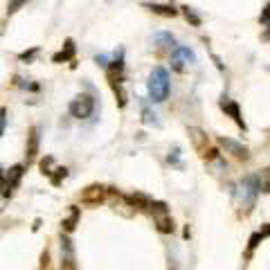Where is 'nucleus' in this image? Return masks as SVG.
Instances as JSON below:
<instances>
[{
  "label": "nucleus",
  "instance_id": "nucleus-26",
  "mask_svg": "<svg viewBox=\"0 0 270 270\" xmlns=\"http://www.w3.org/2000/svg\"><path fill=\"white\" fill-rule=\"evenodd\" d=\"M38 266L41 268H50V252H47V250H43V254H41V263H38Z\"/></svg>",
  "mask_w": 270,
  "mask_h": 270
},
{
  "label": "nucleus",
  "instance_id": "nucleus-7",
  "mask_svg": "<svg viewBox=\"0 0 270 270\" xmlns=\"http://www.w3.org/2000/svg\"><path fill=\"white\" fill-rule=\"evenodd\" d=\"M61 270H79L77 268V257L72 241L68 239L65 232H61Z\"/></svg>",
  "mask_w": 270,
  "mask_h": 270
},
{
  "label": "nucleus",
  "instance_id": "nucleus-23",
  "mask_svg": "<svg viewBox=\"0 0 270 270\" xmlns=\"http://www.w3.org/2000/svg\"><path fill=\"white\" fill-rule=\"evenodd\" d=\"M259 180H261V191L270 194V169H266V171H263V176L259 178Z\"/></svg>",
  "mask_w": 270,
  "mask_h": 270
},
{
  "label": "nucleus",
  "instance_id": "nucleus-1",
  "mask_svg": "<svg viewBox=\"0 0 270 270\" xmlns=\"http://www.w3.org/2000/svg\"><path fill=\"white\" fill-rule=\"evenodd\" d=\"M147 86H149V97L153 101H165L169 97V72L160 65L153 68Z\"/></svg>",
  "mask_w": 270,
  "mask_h": 270
},
{
  "label": "nucleus",
  "instance_id": "nucleus-22",
  "mask_svg": "<svg viewBox=\"0 0 270 270\" xmlns=\"http://www.w3.org/2000/svg\"><path fill=\"white\" fill-rule=\"evenodd\" d=\"M259 23H261V25H266L268 30H270V3L266 5V7H263L261 16H259Z\"/></svg>",
  "mask_w": 270,
  "mask_h": 270
},
{
  "label": "nucleus",
  "instance_id": "nucleus-28",
  "mask_svg": "<svg viewBox=\"0 0 270 270\" xmlns=\"http://www.w3.org/2000/svg\"><path fill=\"white\" fill-rule=\"evenodd\" d=\"M36 52H38V50H36V47H34V50H30V52H23V54H21V61H30V59H32V56H34V54H36Z\"/></svg>",
  "mask_w": 270,
  "mask_h": 270
},
{
  "label": "nucleus",
  "instance_id": "nucleus-10",
  "mask_svg": "<svg viewBox=\"0 0 270 270\" xmlns=\"http://www.w3.org/2000/svg\"><path fill=\"white\" fill-rule=\"evenodd\" d=\"M221 108H223L225 115H230V117L234 119V124H236L239 128H243V131L248 128V126H245V122H243V117H241V108H239V104H236V101L223 99V101H221Z\"/></svg>",
  "mask_w": 270,
  "mask_h": 270
},
{
  "label": "nucleus",
  "instance_id": "nucleus-27",
  "mask_svg": "<svg viewBox=\"0 0 270 270\" xmlns=\"http://www.w3.org/2000/svg\"><path fill=\"white\" fill-rule=\"evenodd\" d=\"M178 156H180V149H173V153H171V156H169V162H171V165H178V167H180V162H178Z\"/></svg>",
  "mask_w": 270,
  "mask_h": 270
},
{
  "label": "nucleus",
  "instance_id": "nucleus-14",
  "mask_svg": "<svg viewBox=\"0 0 270 270\" xmlns=\"http://www.w3.org/2000/svg\"><path fill=\"white\" fill-rule=\"evenodd\" d=\"M77 223H79V207H70V216L61 221V232L72 234L77 228Z\"/></svg>",
  "mask_w": 270,
  "mask_h": 270
},
{
  "label": "nucleus",
  "instance_id": "nucleus-3",
  "mask_svg": "<svg viewBox=\"0 0 270 270\" xmlns=\"http://www.w3.org/2000/svg\"><path fill=\"white\" fill-rule=\"evenodd\" d=\"M149 214L153 216V223H156L158 232L160 234H171L176 230L173 225V219H171V212H169V205L162 200H153L151 207H149Z\"/></svg>",
  "mask_w": 270,
  "mask_h": 270
},
{
  "label": "nucleus",
  "instance_id": "nucleus-9",
  "mask_svg": "<svg viewBox=\"0 0 270 270\" xmlns=\"http://www.w3.org/2000/svg\"><path fill=\"white\" fill-rule=\"evenodd\" d=\"M38 144H41V135H38V126H32L27 133V147H25V167H30L38 156Z\"/></svg>",
  "mask_w": 270,
  "mask_h": 270
},
{
  "label": "nucleus",
  "instance_id": "nucleus-8",
  "mask_svg": "<svg viewBox=\"0 0 270 270\" xmlns=\"http://www.w3.org/2000/svg\"><path fill=\"white\" fill-rule=\"evenodd\" d=\"M194 61H196V56H194V52H191L189 47H185V45L173 47L171 63H173V70H176V72H182V70H185V65H191Z\"/></svg>",
  "mask_w": 270,
  "mask_h": 270
},
{
  "label": "nucleus",
  "instance_id": "nucleus-2",
  "mask_svg": "<svg viewBox=\"0 0 270 270\" xmlns=\"http://www.w3.org/2000/svg\"><path fill=\"white\" fill-rule=\"evenodd\" d=\"M189 140H191V147H194V151L198 153L202 160L212 162L219 158V151H216L214 147H210V138H207V133L202 131L198 126H189Z\"/></svg>",
  "mask_w": 270,
  "mask_h": 270
},
{
  "label": "nucleus",
  "instance_id": "nucleus-4",
  "mask_svg": "<svg viewBox=\"0 0 270 270\" xmlns=\"http://www.w3.org/2000/svg\"><path fill=\"white\" fill-rule=\"evenodd\" d=\"M110 194H113V187H106V185H99V182H95V185H88L84 191H81L79 200H81V205L99 207L101 202L108 200Z\"/></svg>",
  "mask_w": 270,
  "mask_h": 270
},
{
  "label": "nucleus",
  "instance_id": "nucleus-5",
  "mask_svg": "<svg viewBox=\"0 0 270 270\" xmlns=\"http://www.w3.org/2000/svg\"><path fill=\"white\" fill-rule=\"evenodd\" d=\"M25 169H27L25 165H14V167H9L7 171L0 173V180H3V198H9V196L14 194V189L18 187Z\"/></svg>",
  "mask_w": 270,
  "mask_h": 270
},
{
  "label": "nucleus",
  "instance_id": "nucleus-29",
  "mask_svg": "<svg viewBox=\"0 0 270 270\" xmlns=\"http://www.w3.org/2000/svg\"><path fill=\"white\" fill-rule=\"evenodd\" d=\"M261 236H263V239H266V236H270V223H266V225L261 228Z\"/></svg>",
  "mask_w": 270,
  "mask_h": 270
},
{
  "label": "nucleus",
  "instance_id": "nucleus-20",
  "mask_svg": "<svg viewBox=\"0 0 270 270\" xmlns=\"http://www.w3.org/2000/svg\"><path fill=\"white\" fill-rule=\"evenodd\" d=\"M182 14H185L187 23H191V25H194V27H198V25H200V18L194 14V9H189V7H182Z\"/></svg>",
  "mask_w": 270,
  "mask_h": 270
},
{
  "label": "nucleus",
  "instance_id": "nucleus-19",
  "mask_svg": "<svg viewBox=\"0 0 270 270\" xmlns=\"http://www.w3.org/2000/svg\"><path fill=\"white\" fill-rule=\"evenodd\" d=\"M30 0H9L7 3V16H12V14H16L18 9L23 7V5H27Z\"/></svg>",
  "mask_w": 270,
  "mask_h": 270
},
{
  "label": "nucleus",
  "instance_id": "nucleus-16",
  "mask_svg": "<svg viewBox=\"0 0 270 270\" xmlns=\"http://www.w3.org/2000/svg\"><path fill=\"white\" fill-rule=\"evenodd\" d=\"M144 7H147L149 12L158 14V16H165V18H173V16H178V9H173L171 5H144Z\"/></svg>",
  "mask_w": 270,
  "mask_h": 270
},
{
  "label": "nucleus",
  "instance_id": "nucleus-18",
  "mask_svg": "<svg viewBox=\"0 0 270 270\" xmlns=\"http://www.w3.org/2000/svg\"><path fill=\"white\" fill-rule=\"evenodd\" d=\"M65 176H68V169H65V167H56L54 171H52V176H50V182H52L54 187H59L61 180H63Z\"/></svg>",
  "mask_w": 270,
  "mask_h": 270
},
{
  "label": "nucleus",
  "instance_id": "nucleus-15",
  "mask_svg": "<svg viewBox=\"0 0 270 270\" xmlns=\"http://www.w3.org/2000/svg\"><path fill=\"white\" fill-rule=\"evenodd\" d=\"M219 142L223 144V147H228L230 151H232L234 156L239 158V160H248V158H250V156H248V149H245V147H241V144H236V142H232V140H225V138H221Z\"/></svg>",
  "mask_w": 270,
  "mask_h": 270
},
{
  "label": "nucleus",
  "instance_id": "nucleus-13",
  "mask_svg": "<svg viewBox=\"0 0 270 270\" xmlns=\"http://www.w3.org/2000/svg\"><path fill=\"white\" fill-rule=\"evenodd\" d=\"M72 59H75V41H72V38H65L61 52H56V54L52 56V61H54V63H61V61H72Z\"/></svg>",
  "mask_w": 270,
  "mask_h": 270
},
{
  "label": "nucleus",
  "instance_id": "nucleus-12",
  "mask_svg": "<svg viewBox=\"0 0 270 270\" xmlns=\"http://www.w3.org/2000/svg\"><path fill=\"white\" fill-rule=\"evenodd\" d=\"M106 79H108V84H122L124 81V63L122 61H113L108 68H106Z\"/></svg>",
  "mask_w": 270,
  "mask_h": 270
},
{
  "label": "nucleus",
  "instance_id": "nucleus-11",
  "mask_svg": "<svg viewBox=\"0 0 270 270\" xmlns=\"http://www.w3.org/2000/svg\"><path fill=\"white\" fill-rule=\"evenodd\" d=\"M122 198L128 207H133V210H138V212H144V210L149 212V207H151V202H153L144 194H126V196H122Z\"/></svg>",
  "mask_w": 270,
  "mask_h": 270
},
{
  "label": "nucleus",
  "instance_id": "nucleus-17",
  "mask_svg": "<svg viewBox=\"0 0 270 270\" xmlns=\"http://www.w3.org/2000/svg\"><path fill=\"white\" fill-rule=\"evenodd\" d=\"M259 241H263L261 232H252V234H250V239H248V248H245V252H243V257H245V259H250V257H252V252H254V250H257Z\"/></svg>",
  "mask_w": 270,
  "mask_h": 270
},
{
  "label": "nucleus",
  "instance_id": "nucleus-25",
  "mask_svg": "<svg viewBox=\"0 0 270 270\" xmlns=\"http://www.w3.org/2000/svg\"><path fill=\"white\" fill-rule=\"evenodd\" d=\"M5 131H7V108L0 110V133L5 135Z\"/></svg>",
  "mask_w": 270,
  "mask_h": 270
},
{
  "label": "nucleus",
  "instance_id": "nucleus-6",
  "mask_svg": "<svg viewBox=\"0 0 270 270\" xmlns=\"http://www.w3.org/2000/svg\"><path fill=\"white\" fill-rule=\"evenodd\" d=\"M68 110H70V115L75 119H88L95 110V101L90 95H77V97L70 101V108Z\"/></svg>",
  "mask_w": 270,
  "mask_h": 270
},
{
  "label": "nucleus",
  "instance_id": "nucleus-24",
  "mask_svg": "<svg viewBox=\"0 0 270 270\" xmlns=\"http://www.w3.org/2000/svg\"><path fill=\"white\" fill-rule=\"evenodd\" d=\"M142 122H144V124H158V122H156V115H153L151 110H147V108L142 110Z\"/></svg>",
  "mask_w": 270,
  "mask_h": 270
},
{
  "label": "nucleus",
  "instance_id": "nucleus-21",
  "mask_svg": "<svg viewBox=\"0 0 270 270\" xmlns=\"http://www.w3.org/2000/svg\"><path fill=\"white\" fill-rule=\"evenodd\" d=\"M52 165H54V160H52L50 156L43 158V160H41V173H43V176H47V178L52 176Z\"/></svg>",
  "mask_w": 270,
  "mask_h": 270
}]
</instances>
